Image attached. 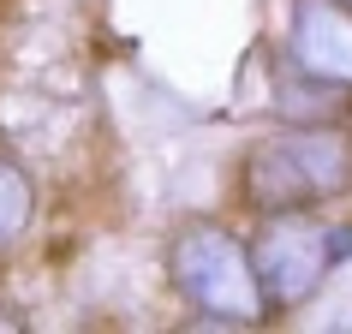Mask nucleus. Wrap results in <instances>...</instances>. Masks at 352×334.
I'll list each match as a JSON object with an SVG mask.
<instances>
[{"label": "nucleus", "instance_id": "obj_1", "mask_svg": "<svg viewBox=\"0 0 352 334\" xmlns=\"http://www.w3.org/2000/svg\"><path fill=\"white\" fill-rule=\"evenodd\" d=\"M239 191L257 215L316 209L352 191V126L340 120H298V126L245 149Z\"/></svg>", "mask_w": 352, "mask_h": 334}, {"label": "nucleus", "instance_id": "obj_2", "mask_svg": "<svg viewBox=\"0 0 352 334\" xmlns=\"http://www.w3.org/2000/svg\"><path fill=\"white\" fill-rule=\"evenodd\" d=\"M167 275H173V293L186 298L204 322L251 329V322L269 316V293H263L251 239H239L233 227L209 221V215L173 227V239H167Z\"/></svg>", "mask_w": 352, "mask_h": 334}, {"label": "nucleus", "instance_id": "obj_3", "mask_svg": "<svg viewBox=\"0 0 352 334\" xmlns=\"http://www.w3.org/2000/svg\"><path fill=\"white\" fill-rule=\"evenodd\" d=\"M251 257H257L269 311H298L340 263H352V227H329L316 209H275L251 233Z\"/></svg>", "mask_w": 352, "mask_h": 334}, {"label": "nucleus", "instance_id": "obj_4", "mask_svg": "<svg viewBox=\"0 0 352 334\" xmlns=\"http://www.w3.org/2000/svg\"><path fill=\"white\" fill-rule=\"evenodd\" d=\"M287 54L298 78H316L329 90H352V0H293L287 19Z\"/></svg>", "mask_w": 352, "mask_h": 334}, {"label": "nucleus", "instance_id": "obj_5", "mask_svg": "<svg viewBox=\"0 0 352 334\" xmlns=\"http://www.w3.org/2000/svg\"><path fill=\"white\" fill-rule=\"evenodd\" d=\"M36 215V186L19 162H0V245H12Z\"/></svg>", "mask_w": 352, "mask_h": 334}]
</instances>
